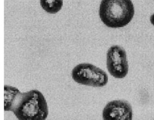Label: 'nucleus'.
<instances>
[{"mask_svg": "<svg viewBox=\"0 0 154 120\" xmlns=\"http://www.w3.org/2000/svg\"><path fill=\"white\" fill-rule=\"evenodd\" d=\"M5 110L13 112L19 120H46L49 113L46 101L40 91L21 92L7 85L5 86Z\"/></svg>", "mask_w": 154, "mask_h": 120, "instance_id": "obj_1", "label": "nucleus"}, {"mask_svg": "<svg viewBox=\"0 0 154 120\" xmlns=\"http://www.w3.org/2000/svg\"><path fill=\"white\" fill-rule=\"evenodd\" d=\"M134 7L130 0H103L99 7L100 18L109 28L126 26L133 19Z\"/></svg>", "mask_w": 154, "mask_h": 120, "instance_id": "obj_2", "label": "nucleus"}, {"mask_svg": "<svg viewBox=\"0 0 154 120\" xmlns=\"http://www.w3.org/2000/svg\"><path fill=\"white\" fill-rule=\"evenodd\" d=\"M72 77L76 83L94 87L104 86L109 80L106 72L89 63H82L76 66L72 70Z\"/></svg>", "mask_w": 154, "mask_h": 120, "instance_id": "obj_3", "label": "nucleus"}, {"mask_svg": "<svg viewBox=\"0 0 154 120\" xmlns=\"http://www.w3.org/2000/svg\"><path fill=\"white\" fill-rule=\"evenodd\" d=\"M107 68L111 75L116 78H125L128 72L126 52L119 45L111 47L107 53Z\"/></svg>", "mask_w": 154, "mask_h": 120, "instance_id": "obj_4", "label": "nucleus"}, {"mask_svg": "<svg viewBox=\"0 0 154 120\" xmlns=\"http://www.w3.org/2000/svg\"><path fill=\"white\" fill-rule=\"evenodd\" d=\"M102 118L104 120H132V107L126 101H110L103 110Z\"/></svg>", "mask_w": 154, "mask_h": 120, "instance_id": "obj_5", "label": "nucleus"}, {"mask_svg": "<svg viewBox=\"0 0 154 120\" xmlns=\"http://www.w3.org/2000/svg\"><path fill=\"white\" fill-rule=\"evenodd\" d=\"M40 3L43 9L51 14L57 13L63 6L62 1H41Z\"/></svg>", "mask_w": 154, "mask_h": 120, "instance_id": "obj_6", "label": "nucleus"}, {"mask_svg": "<svg viewBox=\"0 0 154 120\" xmlns=\"http://www.w3.org/2000/svg\"><path fill=\"white\" fill-rule=\"evenodd\" d=\"M150 20L151 23L154 26V14H153L151 16Z\"/></svg>", "mask_w": 154, "mask_h": 120, "instance_id": "obj_7", "label": "nucleus"}]
</instances>
